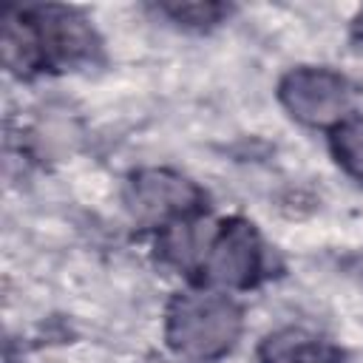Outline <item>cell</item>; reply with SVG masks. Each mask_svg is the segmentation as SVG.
<instances>
[{"label":"cell","instance_id":"6da1fadb","mask_svg":"<svg viewBox=\"0 0 363 363\" xmlns=\"http://www.w3.org/2000/svg\"><path fill=\"white\" fill-rule=\"evenodd\" d=\"M0 48L6 68L17 77L91 65L102 54L94 26L68 6H9Z\"/></svg>","mask_w":363,"mask_h":363},{"label":"cell","instance_id":"3957f363","mask_svg":"<svg viewBox=\"0 0 363 363\" xmlns=\"http://www.w3.org/2000/svg\"><path fill=\"white\" fill-rule=\"evenodd\" d=\"M204 190L187 176L167 167H142L130 173L125 204L136 224L170 230L204 213Z\"/></svg>","mask_w":363,"mask_h":363},{"label":"cell","instance_id":"5b68a950","mask_svg":"<svg viewBox=\"0 0 363 363\" xmlns=\"http://www.w3.org/2000/svg\"><path fill=\"white\" fill-rule=\"evenodd\" d=\"M258 363H343V352L303 326H284L258 343Z\"/></svg>","mask_w":363,"mask_h":363},{"label":"cell","instance_id":"8992f818","mask_svg":"<svg viewBox=\"0 0 363 363\" xmlns=\"http://www.w3.org/2000/svg\"><path fill=\"white\" fill-rule=\"evenodd\" d=\"M335 162L357 182H363V116H346L329 133Z\"/></svg>","mask_w":363,"mask_h":363},{"label":"cell","instance_id":"52a82bcc","mask_svg":"<svg viewBox=\"0 0 363 363\" xmlns=\"http://www.w3.org/2000/svg\"><path fill=\"white\" fill-rule=\"evenodd\" d=\"M159 11L184 28H213L233 9L227 3H159Z\"/></svg>","mask_w":363,"mask_h":363},{"label":"cell","instance_id":"7a4b0ae2","mask_svg":"<svg viewBox=\"0 0 363 363\" xmlns=\"http://www.w3.org/2000/svg\"><path fill=\"white\" fill-rule=\"evenodd\" d=\"M244 332V309L218 289L176 292L164 306V340L184 360L224 357Z\"/></svg>","mask_w":363,"mask_h":363},{"label":"cell","instance_id":"277c9868","mask_svg":"<svg viewBox=\"0 0 363 363\" xmlns=\"http://www.w3.org/2000/svg\"><path fill=\"white\" fill-rule=\"evenodd\" d=\"M278 99L292 119L309 128H335L352 108L349 82L332 68L301 65L281 77Z\"/></svg>","mask_w":363,"mask_h":363},{"label":"cell","instance_id":"ba28073f","mask_svg":"<svg viewBox=\"0 0 363 363\" xmlns=\"http://www.w3.org/2000/svg\"><path fill=\"white\" fill-rule=\"evenodd\" d=\"M352 31H354V40H357V43H363V9H360V14L354 17V26H352Z\"/></svg>","mask_w":363,"mask_h":363}]
</instances>
